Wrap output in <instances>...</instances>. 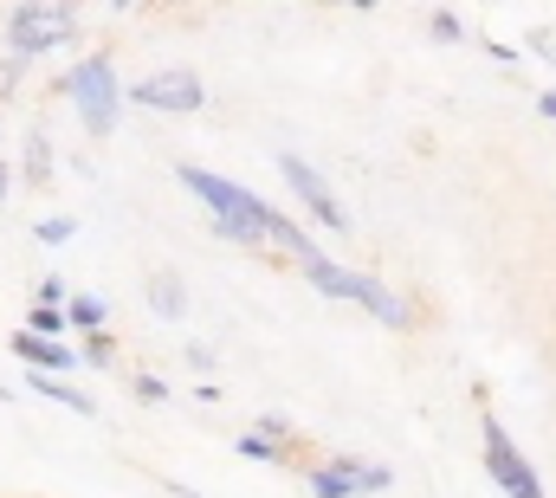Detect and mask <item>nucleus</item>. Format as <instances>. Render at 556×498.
<instances>
[{
  "label": "nucleus",
  "mask_w": 556,
  "mask_h": 498,
  "mask_svg": "<svg viewBox=\"0 0 556 498\" xmlns=\"http://www.w3.org/2000/svg\"><path fill=\"white\" fill-rule=\"evenodd\" d=\"M124 104L162 111V117H194V111L207 104V85H201L194 72H155V78H142V85H124Z\"/></svg>",
  "instance_id": "nucleus-6"
},
{
  "label": "nucleus",
  "mask_w": 556,
  "mask_h": 498,
  "mask_svg": "<svg viewBox=\"0 0 556 498\" xmlns=\"http://www.w3.org/2000/svg\"><path fill=\"white\" fill-rule=\"evenodd\" d=\"M304 486H311V498H356V486H350L330 460H317V466L304 473Z\"/></svg>",
  "instance_id": "nucleus-15"
},
{
  "label": "nucleus",
  "mask_w": 556,
  "mask_h": 498,
  "mask_svg": "<svg viewBox=\"0 0 556 498\" xmlns=\"http://www.w3.org/2000/svg\"><path fill=\"white\" fill-rule=\"evenodd\" d=\"M427 33H433L440 46H459V39H466V26H459L453 7H433V13H427Z\"/></svg>",
  "instance_id": "nucleus-19"
},
{
  "label": "nucleus",
  "mask_w": 556,
  "mask_h": 498,
  "mask_svg": "<svg viewBox=\"0 0 556 498\" xmlns=\"http://www.w3.org/2000/svg\"><path fill=\"white\" fill-rule=\"evenodd\" d=\"M111 324V304L98 298V291H72L65 298V331H78V337H98Z\"/></svg>",
  "instance_id": "nucleus-10"
},
{
  "label": "nucleus",
  "mask_w": 556,
  "mask_h": 498,
  "mask_svg": "<svg viewBox=\"0 0 556 498\" xmlns=\"http://www.w3.org/2000/svg\"><path fill=\"white\" fill-rule=\"evenodd\" d=\"M46 182H52V142L26 136V188H46Z\"/></svg>",
  "instance_id": "nucleus-16"
},
{
  "label": "nucleus",
  "mask_w": 556,
  "mask_h": 498,
  "mask_svg": "<svg viewBox=\"0 0 556 498\" xmlns=\"http://www.w3.org/2000/svg\"><path fill=\"white\" fill-rule=\"evenodd\" d=\"M330 466L356 486V498H363V493H389V486H395V473H389V466H376V460H363V453H337Z\"/></svg>",
  "instance_id": "nucleus-11"
},
{
  "label": "nucleus",
  "mask_w": 556,
  "mask_h": 498,
  "mask_svg": "<svg viewBox=\"0 0 556 498\" xmlns=\"http://www.w3.org/2000/svg\"><path fill=\"white\" fill-rule=\"evenodd\" d=\"M26 388L33 395H46V401H59V408H72V414H85V421H98V401L91 395H78L72 382H59V375H33L26 370Z\"/></svg>",
  "instance_id": "nucleus-12"
},
{
  "label": "nucleus",
  "mask_w": 556,
  "mask_h": 498,
  "mask_svg": "<svg viewBox=\"0 0 556 498\" xmlns=\"http://www.w3.org/2000/svg\"><path fill=\"white\" fill-rule=\"evenodd\" d=\"M7 350H13V357H20V363H26L33 375H59V382H65V370L78 363V350H72V344H52V337H26V331H13V344H7Z\"/></svg>",
  "instance_id": "nucleus-7"
},
{
  "label": "nucleus",
  "mask_w": 556,
  "mask_h": 498,
  "mask_svg": "<svg viewBox=\"0 0 556 498\" xmlns=\"http://www.w3.org/2000/svg\"><path fill=\"white\" fill-rule=\"evenodd\" d=\"M298 272H304V278L324 291V298H350V304L363 298V278H369V272H350V265H337L330 252H311V259H298Z\"/></svg>",
  "instance_id": "nucleus-8"
},
{
  "label": "nucleus",
  "mask_w": 556,
  "mask_h": 498,
  "mask_svg": "<svg viewBox=\"0 0 556 498\" xmlns=\"http://www.w3.org/2000/svg\"><path fill=\"white\" fill-rule=\"evenodd\" d=\"M7 195H13V169L0 162V208H7Z\"/></svg>",
  "instance_id": "nucleus-28"
},
{
  "label": "nucleus",
  "mask_w": 556,
  "mask_h": 498,
  "mask_svg": "<svg viewBox=\"0 0 556 498\" xmlns=\"http://www.w3.org/2000/svg\"><path fill=\"white\" fill-rule=\"evenodd\" d=\"M356 304H363L369 318H382L389 331H408V324H415V304H408L395 285H382V278H363V298H356Z\"/></svg>",
  "instance_id": "nucleus-9"
},
{
  "label": "nucleus",
  "mask_w": 556,
  "mask_h": 498,
  "mask_svg": "<svg viewBox=\"0 0 556 498\" xmlns=\"http://www.w3.org/2000/svg\"><path fill=\"white\" fill-rule=\"evenodd\" d=\"M266 240H273L278 252H291V259H311V252H317V240H311L291 214H278V208H266Z\"/></svg>",
  "instance_id": "nucleus-13"
},
{
  "label": "nucleus",
  "mask_w": 556,
  "mask_h": 498,
  "mask_svg": "<svg viewBox=\"0 0 556 498\" xmlns=\"http://www.w3.org/2000/svg\"><path fill=\"white\" fill-rule=\"evenodd\" d=\"M479 440H485V473H492V486L505 498H544V480H538V466L518 453V440L505 434V421L498 414H485L479 421Z\"/></svg>",
  "instance_id": "nucleus-4"
},
{
  "label": "nucleus",
  "mask_w": 556,
  "mask_h": 498,
  "mask_svg": "<svg viewBox=\"0 0 556 498\" xmlns=\"http://www.w3.org/2000/svg\"><path fill=\"white\" fill-rule=\"evenodd\" d=\"M59 98H72V111L85 117L91 136H111L124 117V78H117V59L111 52H85L72 59V72L59 78Z\"/></svg>",
  "instance_id": "nucleus-2"
},
{
  "label": "nucleus",
  "mask_w": 556,
  "mask_h": 498,
  "mask_svg": "<svg viewBox=\"0 0 556 498\" xmlns=\"http://www.w3.org/2000/svg\"><path fill=\"white\" fill-rule=\"evenodd\" d=\"M91 370H117V337L111 331H98V337H85V350H78Z\"/></svg>",
  "instance_id": "nucleus-21"
},
{
  "label": "nucleus",
  "mask_w": 556,
  "mask_h": 498,
  "mask_svg": "<svg viewBox=\"0 0 556 498\" xmlns=\"http://www.w3.org/2000/svg\"><path fill=\"white\" fill-rule=\"evenodd\" d=\"M175 182L207 208V221H214L220 240H233V247H266V201H260L253 188H240V182H227V175H214V169H201V162H181Z\"/></svg>",
  "instance_id": "nucleus-1"
},
{
  "label": "nucleus",
  "mask_w": 556,
  "mask_h": 498,
  "mask_svg": "<svg viewBox=\"0 0 556 498\" xmlns=\"http://www.w3.org/2000/svg\"><path fill=\"white\" fill-rule=\"evenodd\" d=\"M33 234H39V247H72V240H78V221H65V214H46Z\"/></svg>",
  "instance_id": "nucleus-20"
},
{
  "label": "nucleus",
  "mask_w": 556,
  "mask_h": 498,
  "mask_svg": "<svg viewBox=\"0 0 556 498\" xmlns=\"http://www.w3.org/2000/svg\"><path fill=\"white\" fill-rule=\"evenodd\" d=\"M78 39V13L72 7H59V0H20V7H7V59H46V52H59V46H72Z\"/></svg>",
  "instance_id": "nucleus-3"
},
{
  "label": "nucleus",
  "mask_w": 556,
  "mask_h": 498,
  "mask_svg": "<svg viewBox=\"0 0 556 498\" xmlns=\"http://www.w3.org/2000/svg\"><path fill=\"white\" fill-rule=\"evenodd\" d=\"M20 78H26V65L0 52V98H13V91H20Z\"/></svg>",
  "instance_id": "nucleus-25"
},
{
  "label": "nucleus",
  "mask_w": 556,
  "mask_h": 498,
  "mask_svg": "<svg viewBox=\"0 0 556 498\" xmlns=\"http://www.w3.org/2000/svg\"><path fill=\"white\" fill-rule=\"evenodd\" d=\"M253 434H260V440H273V447H285V440H291V421H285V414H278V408H266V414H260V427H253Z\"/></svg>",
  "instance_id": "nucleus-23"
},
{
  "label": "nucleus",
  "mask_w": 556,
  "mask_h": 498,
  "mask_svg": "<svg viewBox=\"0 0 556 498\" xmlns=\"http://www.w3.org/2000/svg\"><path fill=\"white\" fill-rule=\"evenodd\" d=\"M65 298H72L65 278H39V291H33V304H52V311H65Z\"/></svg>",
  "instance_id": "nucleus-24"
},
{
  "label": "nucleus",
  "mask_w": 556,
  "mask_h": 498,
  "mask_svg": "<svg viewBox=\"0 0 556 498\" xmlns=\"http://www.w3.org/2000/svg\"><path fill=\"white\" fill-rule=\"evenodd\" d=\"M278 175H285V188L298 195V208L317 221V227H330V234H350V214H343V201L330 195V182H324V169H311L298 149H278Z\"/></svg>",
  "instance_id": "nucleus-5"
},
{
  "label": "nucleus",
  "mask_w": 556,
  "mask_h": 498,
  "mask_svg": "<svg viewBox=\"0 0 556 498\" xmlns=\"http://www.w3.org/2000/svg\"><path fill=\"white\" fill-rule=\"evenodd\" d=\"M233 453H240V460H253V466H278V460H285V447L260 440V434H240V440H233Z\"/></svg>",
  "instance_id": "nucleus-18"
},
{
  "label": "nucleus",
  "mask_w": 556,
  "mask_h": 498,
  "mask_svg": "<svg viewBox=\"0 0 556 498\" xmlns=\"http://www.w3.org/2000/svg\"><path fill=\"white\" fill-rule=\"evenodd\" d=\"M188 370L207 375V370H214V350H207V344H188Z\"/></svg>",
  "instance_id": "nucleus-27"
},
{
  "label": "nucleus",
  "mask_w": 556,
  "mask_h": 498,
  "mask_svg": "<svg viewBox=\"0 0 556 498\" xmlns=\"http://www.w3.org/2000/svg\"><path fill=\"white\" fill-rule=\"evenodd\" d=\"M130 395H137L142 408H162V401H168V382H162L155 370H137L130 375Z\"/></svg>",
  "instance_id": "nucleus-22"
},
{
  "label": "nucleus",
  "mask_w": 556,
  "mask_h": 498,
  "mask_svg": "<svg viewBox=\"0 0 556 498\" xmlns=\"http://www.w3.org/2000/svg\"><path fill=\"white\" fill-rule=\"evenodd\" d=\"M149 311H155V318H181V311H188V291H181V278L155 272V278H149Z\"/></svg>",
  "instance_id": "nucleus-14"
},
{
  "label": "nucleus",
  "mask_w": 556,
  "mask_h": 498,
  "mask_svg": "<svg viewBox=\"0 0 556 498\" xmlns=\"http://www.w3.org/2000/svg\"><path fill=\"white\" fill-rule=\"evenodd\" d=\"M26 337H52V344H59V337H65V311L33 304V311H26Z\"/></svg>",
  "instance_id": "nucleus-17"
},
{
  "label": "nucleus",
  "mask_w": 556,
  "mask_h": 498,
  "mask_svg": "<svg viewBox=\"0 0 556 498\" xmlns=\"http://www.w3.org/2000/svg\"><path fill=\"white\" fill-rule=\"evenodd\" d=\"M525 46H531V52H538V59H551V65H556V26H544V33H531V39H525Z\"/></svg>",
  "instance_id": "nucleus-26"
},
{
  "label": "nucleus",
  "mask_w": 556,
  "mask_h": 498,
  "mask_svg": "<svg viewBox=\"0 0 556 498\" xmlns=\"http://www.w3.org/2000/svg\"><path fill=\"white\" fill-rule=\"evenodd\" d=\"M538 111H544V117L556 124V91H544V98H538Z\"/></svg>",
  "instance_id": "nucleus-29"
}]
</instances>
